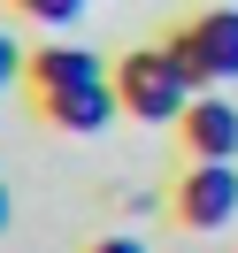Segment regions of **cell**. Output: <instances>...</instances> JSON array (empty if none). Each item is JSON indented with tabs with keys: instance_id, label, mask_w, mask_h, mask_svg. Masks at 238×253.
I'll return each instance as SVG.
<instances>
[{
	"instance_id": "obj_4",
	"label": "cell",
	"mask_w": 238,
	"mask_h": 253,
	"mask_svg": "<svg viewBox=\"0 0 238 253\" xmlns=\"http://www.w3.org/2000/svg\"><path fill=\"white\" fill-rule=\"evenodd\" d=\"M185 146H192V161H238V108L223 92H200L185 108Z\"/></svg>"
},
{
	"instance_id": "obj_6",
	"label": "cell",
	"mask_w": 238,
	"mask_h": 253,
	"mask_svg": "<svg viewBox=\"0 0 238 253\" xmlns=\"http://www.w3.org/2000/svg\"><path fill=\"white\" fill-rule=\"evenodd\" d=\"M39 108H47V123H62V130H108L123 100H115V77H108V84H77V92H47Z\"/></svg>"
},
{
	"instance_id": "obj_7",
	"label": "cell",
	"mask_w": 238,
	"mask_h": 253,
	"mask_svg": "<svg viewBox=\"0 0 238 253\" xmlns=\"http://www.w3.org/2000/svg\"><path fill=\"white\" fill-rule=\"evenodd\" d=\"M31 23H47V31H69V23L85 16V0H16Z\"/></svg>"
},
{
	"instance_id": "obj_3",
	"label": "cell",
	"mask_w": 238,
	"mask_h": 253,
	"mask_svg": "<svg viewBox=\"0 0 238 253\" xmlns=\"http://www.w3.org/2000/svg\"><path fill=\"white\" fill-rule=\"evenodd\" d=\"M238 215V161H192L177 184V222L185 230H223Z\"/></svg>"
},
{
	"instance_id": "obj_2",
	"label": "cell",
	"mask_w": 238,
	"mask_h": 253,
	"mask_svg": "<svg viewBox=\"0 0 238 253\" xmlns=\"http://www.w3.org/2000/svg\"><path fill=\"white\" fill-rule=\"evenodd\" d=\"M169 54L192 69V84H238V8H207L169 39Z\"/></svg>"
},
{
	"instance_id": "obj_1",
	"label": "cell",
	"mask_w": 238,
	"mask_h": 253,
	"mask_svg": "<svg viewBox=\"0 0 238 253\" xmlns=\"http://www.w3.org/2000/svg\"><path fill=\"white\" fill-rule=\"evenodd\" d=\"M115 100L139 123H185V108L200 100V84H192V69L169 46H139L131 62H115Z\"/></svg>"
},
{
	"instance_id": "obj_8",
	"label": "cell",
	"mask_w": 238,
	"mask_h": 253,
	"mask_svg": "<svg viewBox=\"0 0 238 253\" xmlns=\"http://www.w3.org/2000/svg\"><path fill=\"white\" fill-rule=\"evenodd\" d=\"M23 69H31V62H23V54H16V39L0 31V92H8V84H16V77H23Z\"/></svg>"
},
{
	"instance_id": "obj_5",
	"label": "cell",
	"mask_w": 238,
	"mask_h": 253,
	"mask_svg": "<svg viewBox=\"0 0 238 253\" xmlns=\"http://www.w3.org/2000/svg\"><path fill=\"white\" fill-rule=\"evenodd\" d=\"M31 84H39V100L77 92V84H108V62L85 54V46H47V54H31Z\"/></svg>"
},
{
	"instance_id": "obj_10",
	"label": "cell",
	"mask_w": 238,
	"mask_h": 253,
	"mask_svg": "<svg viewBox=\"0 0 238 253\" xmlns=\"http://www.w3.org/2000/svg\"><path fill=\"white\" fill-rule=\"evenodd\" d=\"M0 230H8V184H0Z\"/></svg>"
},
{
	"instance_id": "obj_9",
	"label": "cell",
	"mask_w": 238,
	"mask_h": 253,
	"mask_svg": "<svg viewBox=\"0 0 238 253\" xmlns=\"http://www.w3.org/2000/svg\"><path fill=\"white\" fill-rule=\"evenodd\" d=\"M93 253H146V238H131V230H115V238H100Z\"/></svg>"
}]
</instances>
